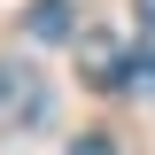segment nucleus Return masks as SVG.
Wrapping results in <instances>:
<instances>
[{
    "mask_svg": "<svg viewBox=\"0 0 155 155\" xmlns=\"http://www.w3.org/2000/svg\"><path fill=\"white\" fill-rule=\"evenodd\" d=\"M70 155H116V147H109V140H101V132H85V140H78Z\"/></svg>",
    "mask_w": 155,
    "mask_h": 155,
    "instance_id": "4",
    "label": "nucleus"
},
{
    "mask_svg": "<svg viewBox=\"0 0 155 155\" xmlns=\"http://www.w3.org/2000/svg\"><path fill=\"white\" fill-rule=\"evenodd\" d=\"M124 85L132 93H155V39H140L132 54H124Z\"/></svg>",
    "mask_w": 155,
    "mask_h": 155,
    "instance_id": "3",
    "label": "nucleus"
},
{
    "mask_svg": "<svg viewBox=\"0 0 155 155\" xmlns=\"http://www.w3.org/2000/svg\"><path fill=\"white\" fill-rule=\"evenodd\" d=\"M132 8H140V23H147V31H155V0H132Z\"/></svg>",
    "mask_w": 155,
    "mask_h": 155,
    "instance_id": "5",
    "label": "nucleus"
},
{
    "mask_svg": "<svg viewBox=\"0 0 155 155\" xmlns=\"http://www.w3.org/2000/svg\"><path fill=\"white\" fill-rule=\"evenodd\" d=\"M31 39H70V0H31Z\"/></svg>",
    "mask_w": 155,
    "mask_h": 155,
    "instance_id": "2",
    "label": "nucleus"
},
{
    "mask_svg": "<svg viewBox=\"0 0 155 155\" xmlns=\"http://www.w3.org/2000/svg\"><path fill=\"white\" fill-rule=\"evenodd\" d=\"M39 116H47V78H39L31 62L0 54V124L23 132V124H39Z\"/></svg>",
    "mask_w": 155,
    "mask_h": 155,
    "instance_id": "1",
    "label": "nucleus"
}]
</instances>
